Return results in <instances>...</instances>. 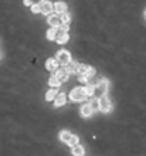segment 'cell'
I'll return each instance as SVG.
<instances>
[{
    "mask_svg": "<svg viewBox=\"0 0 146 156\" xmlns=\"http://www.w3.org/2000/svg\"><path fill=\"white\" fill-rule=\"evenodd\" d=\"M87 98H88V95L85 92V88H82V87L74 88L71 91V94H69V99L74 101V102H81V101H85Z\"/></svg>",
    "mask_w": 146,
    "mask_h": 156,
    "instance_id": "6da1fadb",
    "label": "cell"
},
{
    "mask_svg": "<svg viewBox=\"0 0 146 156\" xmlns=\"http://www.w3.org/2000/svg\"><path fill=\"white\" fill-rule=\"evenodd\" d=\"M111 108H112V104H111L109 98L106 97V94L101 95V97H99V111L106 114V112L111 111Z\"/></svg>",
    "mask_w": 146,
    "mask_h": 156,
    "instance_id": "7a4b0ae2",
    "label": "cell"
},
{
    "mask_svg": "<svg viewBox=\"0 0 146 156\" xmlns=\"http://www.w3.org/2000/svg\"><path fill=\"white\" fill-rule=\"evenodd\" d=\"M55 58H57V61L60 62V64L65 66V64H68V62L71 61V54H69L67 50H60L57 53V55H55Z\"/></svg>",
    "mask_w": 146,
    "mask_h": 156,
    "instance_id": "3957f363",
    "label": "cell"
},
{
    "mask_svg": "<svg viewBox=\"0 0 146 156\" xmlns=\"http://www.w3.org/2000/svg\"><path fill=\"white\" fill-rule=\"evenodd\" d=\"M108 88H109L108 80H106V78H101V80L98 81L97 87H95V92H97V94H99V95H104V94H106Z\"/></svg>",
    "mask_w": 146,
    "mask_h": 156,
    "instance_id": "277c9868",
    "label": "cell"
},
{
    "mask_svg": "<svg viewBox=\"0 0 146 156\" xmlns=\"http://www.w3.org/2000/svg\"><path fill=\"white\" fill-rule=\"evenodd\" d=\"M68 33L65 31V30H62V29H60L58 27V30H57V36H55V40H57V43L58 44H65L67 41H68Z\"/></svg>",
    "mask_w": 146,
    "mask_h": 156,
    "instance_id": "5b68a950",
    "label": "cell"
},
{
    "mask_svg": "<svg viewBox=\"0 0 146 156\" xmlns=\"http://www.w3.org/2000/svg\"><path fill=\"white\" fill-rule=\"evenodd\" d=\"M40 7H41V12H40V13L45 14V16H47V14L50 16V14L53 13V10H54V4L50 3L48 0H44L43 3H40Z\"/></svg>",
    "mask_w": 146,
    "mask_h": 156,
    "instance_id": "8992f818",
    "label": "cell"
},
{
    "mask_svg": "<svg viewBox=\"0 0 146 156\" xmlns=\"http://www.w3.org/2000/svg\"><path fill=\"white\" fill-rule=\"evenodd\" d=\"M54 75L60 80L61 82H64V81H67L68 80V77H69V73L67 71V68H57V70L54 71Z\"/></svg>",
    "mask_w": 146,
    "mask_h": 156,
    "instance_id": "52a82bcc",
    "label": "cell"
},
{
    "mask_svg": "<svg viewBox=\"0 0 146 156\" xmlns=\"http://www.w3.org/2000/svg\"><path fill=\"white\" fill-rule=\"evenodd\" d=\"M48 24L51 27H60L62 23H61V19H60V14H50L48 17Z\"/></svg>",
    "mask_w": 146,
    "mask_h": 156,
    "instance_id": "ba28073f",
    "label": "cell"
},
{
    "mask_svg": "<svg viewBox=\"0 0 146 156\" xmlns=\"http://www.w3.org/2000/svg\"><path fill=\"white\" fill-rule=\"evenodd\" d=\"M45 68L48 71H55L58 68V61L57 58H48L47 61H45Z\"/></svg>",
    "mask_w": 146,
    "mask_h": 156,
    "instance_id": "9c48e42d",
    "label": "cell"
},
{
    "mask_svg": "<svg viewBox=\"0 0 146 156\" xmlns=\"http://www.w3.org/2000/svg\"><path fill=\"white\" fill-rule=\"evenodd\" d=\"M67 102V95L65 94H57V97L54 98V104H55V107H62L64 104Z\"/></svg>",
    "mask_w": 146,
    "mask_h": 156,
    "instance_id": "30bf717a",
    "label": "cell"
},
{
    "mask_svg": "<svg viewBox=\"0 0 146 156\" xmlns=\"http://www.w3.org/2000/svg\"><path fill=\"white\" fill-rule=\"evenodd\" d=\"M78 67H80V64L75 61H69L68 64H65V68H67V71H68L69 74H77Z\"/></svg>",
    "mask_w": 146,
    "mask_h": 156,
    "instance_id": "8fae6325",
    "label": "cell"
},
{
    "mask_svg": "<svg viewBox=\"0 0 146 156\" xmlns=\"http://www.w3.org/2000/svg\"><path fill=\"white\" fill-rule=\"evenodd\" d=\"M92 112H94V109L89 104H85L84 107H81V115L85 116V118H88V116L92 115Z\"/></svg>",
    "mask_w": 146,
    "mask_h": 156,
    "instance_id": "7c38bea8",
    "label": "cell"
},
{
    "mask_svg": "<svg viewBox=\"0 0 146 156\" xmlns=\"http://www.w3.org/2000/svg\"><path fill=\"white\" fill-rule=\"evenodd\" d=\"M54 10L57 12V14H61V13L67 12V4L64 2H57V3H54Z\"/></svg>",
    "mask_w": 146,
    "mask_h": 156,
    "instance_id": "4fadbf2b",
    "label": "cell"
},
{
    "mask_svg": "<svg viewBox=\"0 0 146 156\" xmlns=\"http://www.w3.org/2000/svg\"><path fill=\"white\" fill-rule=\"evenodd\" d=\"M73 155L74 156H84L85 155V151H84V148H82L81 145L77 144L73 146Z\"/></svg>",
    "mask_w": 146,
    "mask_h": 156,
    "instance_id": "5bb4252c",
    "label": "cell"
},
{
    "mask_svg": "<svg viewBox=\"0 0 146 156\" xmlns=\"http://www.w3.org/2000/svg\"><path fill=\"white\" fill-rule=\"evenodd\" d=\"M57 94H58V91L53 87V88H51V90H50L48 92L45 94V99H47V101H53V99L57 97Z\"/></svg>",
    "mask_w": 146,
    "mask_h": 156,
    "instance_id": "9a60e30c",
    "label": "cell"
},
{
    "mask_svg": "<svg viewBox=\"0 0 146 156\" xmlns=\"http://www.w3.org/2000/svg\"><path fill=\"white\" fill-rule=\"evenodd\" d=\"M48 84L51 87H54V88H57V87L61 85V81L58 80L57 77H55V75H51V77H50V80H48Z\"/></svg>",
    "mask_w": 146,
    "mask_h": 156,
    "instance_id": "2e32d148",
    "label": "cell"
},
{
    "mask_svg": "<svg viewBox=\"0 0 146 156\" xmlns=\"http://www.w3.org/2000/svg\"><path fill=\"white\" fill-rule=\"evenodd\" d=\"M57 27H51V29L47 31V38L48 40H55V36H57Z\"/></svg>",
    "mask_w": 146,
    "mask_h": 156,
    "instance_id": "e0dca14e",
    "label": "cell"
},
{
    "mask_svg": "<svg viewBox=\"0 0 146 156\" xmlns=\"http://www.w3.org/2000/svg\"><path fill=\"white\" fill-rule=\"evenodd\" d=\"M87 70H88V66H84V64H80V67H78V71H77V75H78V77H82V75H87Z\"/></svg>",
    "mask_w": 146,
    "mask_h": 156,
    "instance_id": "ac0fdd59",
    "label": "cell"
},
{
    "mask_svg": "<svg viewBox=\"0 0 146 156\" xmlns=\"http://www.w3.org/2000/svg\"><path fill=\"white\" fill-rule=\"evenodd\" d=\"M60 19H61V23H67V24H69V21H71V16H69L67 12L61 13V14H60Z\"/></svg>",
    "mask_w": 146,
    "mask_h": 156,
    "instance_id": "d6986e66",
    "label": "cell"
},
{
    "mask_svg": "<svg viewBox=\"0 0 146 156\" xmlns=\"http://www.w3.org/2000/svg\"><path fill=\"white\" fill-rule=\"evenodd\" d=\"M69 138H71V133H69L68 131H62L60 133V139L62 140V142H65V144L69 140Z\"/></svg>",
    "mask_w": 146,
    "mask_h": 156,
    "instance_id": "ffe728a7",
    "label": "cell"
},
{
    "mask_svg": "<svg viewBox=\"0 0 146 156\" xmlns=\"http://www.w3.org/2000/svg\"><path fill=\"white\" fill-rule=\"evenodd\" d=\"M85 92L88 97H92V95L95 94V87H94L92 84H88V85L85 87Z\"/></svg>",
    "mask_w": 146,
    "mask_h": 156,
    "instance_id": "44dd1931",
    "label": "cell"
},
{
    "mask_svg": "<svg viewBox=\"0 0 146 156\" xmlns=\"http://www.w3.org/2000/svg\"><path fill=\"white\" fill-rule=\"evenodd\" d=\"M89 105L92 107L94 111H95V109H99V98H91V102H89Z\"/></svg>",
    "mask_w": 146,
    "mask_h": 156,
    "instance_id": "7402d4cb",
    "label": "cell"
},
{
    "mask_svg": "<svg viewBox=\"0 0 146 156\" xmlns=\"http://www.w3.org/2000/svg\"><path fill=\"white\" fill-rule=\"evenodd\" d=\"M78 136L77 135H71V138H69V140L67 142V145H69V146H74V145H77L78 144Z\"/></svg>",
    "mask_w": 146,
    "mask_h": 156,
    "instance_id": "603a6c76",
    "label": "cell"
},
{
    "mask_svg": "<svg viewBox=\"0 0 146 156\" xmlns=\"http://www.w3.org/2000/svg\"><path fill=\"white\" fill-rule=\"evenodd\" d=\"M44 0H24V6H31V4H40Z\"/></svg>",
    "mask_w": 146,
    "mask_h": 156,
    "instance_id": "cb8c5ba5",
    "label": "cell"
},
{
    "mask_svg": "<svg viewBox=\"0 0 146 156\" xmlns=\"http://www.w3.org/2000/svg\"><path fill=\"white\" fill-rule=\"evenodd\" d=\"M94 75H95V68H92V67H89V66H88V70H87V77H88L89 80H91V78H92Z\"/></svg>",
    "mask_w": 146,
    "mask_h": 156,
    "instance_id": "d4e9b609",
    "label": "cell"
},
{
    "mask_svg": "<svg viewBox=\"0 0 146 156\" xmlns=\"http://www.w3.org/2000/svg\"><path fill=\"white\" fill-rule=\"evenodd\" d=\"M31 12L33 13H40L41 12L40 4H31Z\"/></svg>",
    "mask_w": 146,
    "mask_h": 156,
    "instance_id": "484cf974",
    "label": "cell"
},
{
    "mask_svg": "<svg viewBox=\"0 0 146 156\" xmlns=\"http://www.w3.org/2000/svg\"><path fill=\"white\" fill-rule=\"evenodd\" d=\"M145 19H146V10H145Z\"/></svg>",
    "mask_w": 146,
    "mask_h": 156,
    "instance_id": "4316f807",
    "label": "cell"
}]
</instances>
